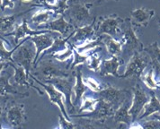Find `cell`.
<instances>
[{"instance_id": "obj_1", "label": "cell", "mask_w": 160, "mask_h": 129, "mask_svg": "<svg viewBox=\"0 0 160 129\" xmlns=\"http://www.w3.org/2000/svg\"><path fill=\"white\" fill-rule=\"evenodd\" d=\"M32 70H34L33 74L39 76L45 83L51 79L68 77L74 72V70H70V65L62 66L51 58L40 59Z\"/></svg>"}, {"instance_id": "obj_2", "label": "cell", "mask_w": 160, "mask_h": 129, "mask_svg": "<svg viewBox=\"0 0 160 129\" xmlns=\"http://www.w3.org/2000/svg\"><path fill=\"white\" fill-rule=\"evenodd\" d=\"M134 25L132 24L131 18L124 19L123 23L122 24V41L123 43L122 52L125 55L131 57L133 54L137 52L144 51V46L139 41L138 36L136 34Z\"/></svg>"}, {"instance_id": "obj_3", "label": "cell", "mask_w": 160, "mask_h": 129, "mask_svg": "<svg viewBox=\"0 0 160 129\" xmlns=\"http://www.w3.org/2000/svg\"><path fill=\"white\" fill-rule=\"evenodd\" d=\"M35 57L36 47L33 41L31 40V37H28L22 43H19V47L13 55V59L15 64L23 66L30 75V71L33 68L34 65Z\"/></svg>"}, {"instance_id": "obj_4", "label": "cell", "mask_w": 160, "mask_h": 129, "mask_svg": "<svg viewBox=\"0 0 160 129\" xmlns=\"http://www.w3.org/2000/svg\"><path fill=\"white\" fill-rule=\"evenodd\" d=\"M148 64H150V58L147 52L142 51L133 54L130 57L125 72L121 75V79H131L136 84L138 80L141 79Z\"/></svg>"}, {"instance_id": "obj_5", "label": "cell", "mask_w": 160, "mask_h": 129, "mask_svg": "<svg viewBox=\"0 0 160 129\" xmlns=\"http://www.w3.org/2000/svg\"><path fill=\"white\" fill-rule=\"evenodd\" d=\"M5 108V118L8 122L10 128H22L27 120L25 106L22 103L8 102L2 107L1 109Z\"/></svg>"}, {"instance_id": "obj_6", "label": "cell", "mask_w": 160, "mask_h": 129, "mask_svg": "<svg viewBox=\"0 0 160 129\" xmlns=\"http://www.w3.org/2000/svg\"><path fill=\"white\" fill-rule=\"evenodd\" d=\"M124 19L117 14H112L107 16H100L96 22V36L107 35L115 38L122 31V24Z\"/></svg>"}, {"instance_id": "obj_7", "label": "cell", "mask_w": 160, "mask_h": 129, "mask_svg": "<svg viewBox=\"0 0 160 129\" xmlns=\"http://www.w3.org/2000/svg\"><path fill=\"white\" fill-rule=\"evenodd\" d=\"M52 84L58 91L64 94L65 96V103L67 108L69 109L70 113H73L75 110V106L72 101V94L74 93V86L76 84V70L68 77H61V78H54L46 82Z\"/></svg>"}, {"instance_id": "obj_8", "label": "cell", "mask_w": 160, "mask_h": 129, "mask_svg": "<svg viewBox=\"0 0 160 129\" xmlns=\"http://www.w3.org/2000/svg\"><path fill=\"white\" fill-rule=\"evenodd\" d=\"M93 5V3H77L69 7V20L76 29L90 24V9Z\"/></svg>"}, {"instance_id": "obj_9", "label": "cell", "mask_w": 160, "mask_h": 129, "mask_svg": "<svg viewBox=\"0 0 160 129\" xmlns=\"http://www.w3.org/2000/svg\"><path fill=\"white\" fill-rule=\"evenodd\" d=\"M116 108L112 104L99 98V102L94 111L88 112V114L85 115H70V117H86L95 123H102L107 118L113 117Z\"/></svg>"}, {"instance_id": "obj_10", "label": "cell", "mask_w": 160, "mask_h": 129, "mask_svg": "<svg viewBox=\"0 0 160 129\" xmlns=\"http://www.w3.org/2000/svg\"><path fill=\"white\" fill-rule=\"evenodd\" d=\"M132 93L126 89H118L111 84H106L102 91L98 93L99 98L112 104L115 108L120 107Z\"/></svg>"}, {"instance_id": "obj_11", "label": "cell", "mask_w": 160, "mask_h": 129, "mask_svg": "<svg viewBox=\"0 0 160 129\" xmlns=\"http://www.w3.org/2000/svg\"><path fill=\"white\" fill-rule=\"evenodd\" d=\"M30 76L33 79V81H35L37 84L40 86H42L44 89L45 93L48 94L49 96V99L51 100V102L52 104H55L57 105L60 111H61V114L63 115L67 119L70 120V116H68V114L67 113V110H66L65 107V96L64 94L61 93L60 91H58V89L53 85L52 84H50V83H45V82H42V81H39L37 80L33 74H30Z\"/></svg>"}, {"instance_id": "obj_12", "label": "cell", "mask_w": 160, "mask_h": 129, "mask_svg": "<svg viewBox=\"0 0 160 129\" xmlns=\"http://www.w3.org/2000/svg\"><path fill=\"white\" fill-rule=\"evenodd\" d=\"M132 104L129 110L132 117V121L134 122L138 117L141 110L144 108L145 105L149 101V98L146 92L136 83L132 87Z\"/></svg>"}, {"instance_id": "obj_13", "label": "cell", "mask_w": 160, "mask_h": 129, "mask_svg": "<svg viewBox=\"0 0 160 129\" xmlns=\"http://www.w3.org/2000/svg\"><path fill=\"white\" fill-rule=\"evenodd\" d=\"M96 17L90 24L78 27L76 29L75 33L71 37L70 41L73 45H80L83 43L95 40L97 38L96 36Z\"/></svg>"}, {"instance_id": "obj_14", "label": "cell", "mask_w": 160, "mask_h": 129, "mask_svg": "<svg viewBox=\"0 0 160 129\" xmlns=\"http://www.w3.org/2000/svg\"><path fill=\"white\" fill-rule=\"evenodd\" d=\"M38 28L50 30L51 31H57L62 36V38H66L68 35H70L76 30V27L71 22H68L66 21L62 14L55 20H52L45 24L38 26Z\"/></svg>"}, {"instance_id": "obj_15", "label": "cell", "mask_w": 160, "mask_h": 129, "mask_svg": "<svg viewBox=\"0 0 160 129\" xmlns=\"http://www.w3.org/2000/svg\"><path fill=\"white\" fill-rule=\"evenodd\" d=\"M51 31L50 30H41V31H34L31 30L28 26V22L25 18H22V22L21 24H15L14 31H11L8 33V36H14L15 37V44H19V41L21 39H23L25 37H32V36L40 35V34H44V33H50Z\"/></svg>"}, {"instance_id": "obj_16", "label": "cell", "mask_w": 160, "mask_h": 129, "mask_svg": "<svg viewBox=\"0 0 160 129\" xmlns=\"http://www.w3.org/2000/svg\"><path fill=\"white\" fill-rule=\"evenodd\" d=\"M156 15V12L153 9H147L145 7H140L134 9L131 12V21L134 26L137 27H148L149 22Z\"/></svg>"}, {"instance_id": "obj_17", "label": "cell", "mask_w": 160, "mask_h": 129, "mask_svg": "<svg viewBox=\"0 0 160 129\" xmlns=\"http://www.w3.org/2000/svg\"><path fill=\"white\" fill-rule=\"evenodd\" d=\"M124 64V60L122 57L117 56H112L109 59L103 60L100 68V74L102 76L112 75L116 78L121 79V74H118V69L121 65Z\"/></svg>"}, {"instance_id": "obj_18", "label": "cell", "mask_w": 160, "mask_h": 129, "mask_svg": "<svg viewBox=\"0 0 160 129\" xmlns=\"http://www.w3.org/2000/svg\"><path fill=\"white\" fill-rule=\"evenodd\" d=\"M133 93L130 95L126 100L122 102V104L118 108L113 115V120L117 124H125V125H131L132 123V117L130 114L129 110L131 108V104H132V99L131 96Z\"/></svg>"}, {"instance_id": "obj_19", "label": "cell", "mask_w": 160, "mask_h": 129, "mask_svg": "<svg viewBox=\"0 0 160 129\" xmlns=\"http://www.w3.org/2000/svg\"><path fill=\"white\" fill-rule=\"evenodd\" d=\"M31 40L33 41L35 47H36V57L34 59V65H33V67H34L36 65L39 58L41 57V54L43 53L46 50L51 48L52 44L55 41V39L48 33H44V34L32 36V37H31Z\"/></svg>"}, {"instance_id": "obj_20", "label": "cell", "mask_w": 160, "mask_h": 129, "mask_svg": "<svg viewBox=\"0 0 160 129\" xmlns=\"http://www.w3.org/2000/svg\"><path fill=\"white\" fill-rule=\"evenodd\" d=\"M82 65L80 64L76 67V84L74 86V94L75 98L72 100L73 104L76 108H79L81 104V100L86 93L88 86L85 84L83 81V74H82Z\"/></svg>"}, {"instance_id": "obj_21", "label": "cell", "mask_w": 160, "mask_h": 129, "mask_svg": "<svg viewBox=\"0 0 160 129\" xmlns=\"http://www.w3.org/2000/svg\"><path fill=\"white\" fill-rule=\"evenodd\" d=\"M12 77V74L8 72L1 71V76H0V89H1V98L8 97V94L11 95H16L19 97H27L29 96V93H20L15 90L13 85L9 84V79Z\"/></svg>"}, {"instance_id": "obj_22", "label": "cell", "mask_w": 160, "mask_h": 129, "mask_svg": "<svg viewBox=\"0 0 160 129\" xmlns=\"http://www.w3.org/2000/svg\"><path fill=\"white\" fill-rule=\"evenodd\" d=\"M7 65L8 66H12L15 70V74H14V81L15 82V84L19 86H25L27 88L32 87L33 89H35L34 86H32V84L29 83V74H27V72L25 70V68L22 66V65H18L16 66L15 63L14 62H10V63H7Z\"/></svg>"}, {"instance_id": "obj_23", "label": "cell", "mask_w": 160, "mask_h": 129, "mask_svg": "<svg viewBox=\"0 0 160 129\" xmlns=\"http://www.w3.org/2000/svg\"><path fill=\"white\" fill-rule=\"evenodd\" d=\"M76 31V30H75ZM75 31H73L72 33L70 34V35H68V37H66V38H60V37H58V38H56L55 39V41L54 43L52 44V46H51L50 49H48V50H46L44 51L43 53L41 55V58H39V60L40 59H42V58H43L45 56H53V55H55V54H57L58 52H61V51H63V50H65L68 49V41H70V39H71V37L73 36V34L75 33ZM38 60V61H39Z\"/></svg>"}, {"instance_id": "obj_24", "label": "cell", "mask_w": 160, "mask_h": 129, "mask_svg": "<svg viewBox=\"0 0 160 129\" xmlns=\"http://www.w3.org/2000/svg\"><path fill=\"white\" fill-rule=\"evenodd\" d=\"M102 41L104 44L107 52L111 56H117L119 57L122 53V48H123V43L122 41H116L113 37L104 34L102 35Z\"/></svg>"}, {"instance_id": "obj_25", "label": "cell", "mask_w": 160, "mask_h": 129, "mask_svg": "<svg viewBox=\"0 0 160 129\" xmlns=\"http://www.w3.org/2000/svg\"><path fill=\"white\" fill-rule=\"evenodd\" d=\"M144 51L148 53L150 58V64L154 68L156 74H160V48L158 42H153L149 44L144 49Z\"/></svg>"}, {"instance_id": "obj_26", "label": "cell", "mask_w": 160, "mask_h": 129, "mask_svg": "<svg viewBox=\"0 0 160 129\" xmlns=\"http://www.w3.org/2000/svg\"><path fill=\"white\" fill-rule=\"evenodd\" d=\"M58 14H56L55 10L53 8L48 7V8H42L41 10L37 11L31 18V21L32 23H35L37 26L45 24L49 22H51L52 17H56Z\"/></svg>"}, {"instance_id": "obj_27", "label": "cell", "mask_w": 160, "mask_h": 129, "mask_svg": "<svg viewBox=\"0 0 160 129\" xmlns=\"http://www.w3.org/2000/svg\"><path fill=\"white\" fill-rule=\"evenodd\" d=\"M34 7H31L30 9L19 13V14H15L12 15H6V16H1V33H7L8 31H10L11 30H15V24H16V18L19 16H22L23 14H27L31 12L32 10H33Z\"/></svg>"}, {"instance_id": "obj_28", "label": "cell", "mask_w": 160, "mask_h": 129, "mask_svg": "<svg viewBox=\"0 0 160 129\" xmlns=\"http://www.w3.org/2000/svg\"><path fill=\"white\" fill-rule=\"evenodd\" d=\"M102 43V37L99 36L95 40L89 41H87L83 44H80V45H73L72 44V45L74 49L78 52H79L80 54L90 55L92 52H95L97 49H99Z\"/></svg>"}, {"instance_id": "obj_29", "label": "cell", "mask_w": 160, "mask_h": 129, "mask_svg": "<svg viewBox=\"0 0 160 129\" xmlns=\"http://www.w3.org/2000/svg\"><path fill=\"white\" fill-rule=\"evenodd\" d=\"M150 95L151 97L149 99V101L144 107V112L142 115L138 116V119H143L155 113H160V100L158 99V97L153 92L150 93Z\"/></svg>"}, {"instance_id": "obj_30", "label": "cell", "mask_w": 160, "mask_h": 129, "mask_svg": "<svg viewBox=\"0 0 160 129\" xmlns=\"http://www.w3.org/2000/svg\"><path fill=\"white\" fill-rule=\"evenodd\" d=\"M98 102H99V98L95 99L94 97H90V96H83L78 109V113H82V112L88 113L94 111Z\"/></svg>"}, {"instance_id": "obj_31", "label": "cell", "mask_w": 160, "mask_h": 129, "mask_svg": "<svg viewBox=\"0 0 160 129\" xmlns=\"http://www.w3.org/2000/svg\"><path fill=\"white\" fill-rule=\"evenodd\" d=\"M6 41L4 40L3 37H1V44H0V52H1V64L10 63V62H14L13 59V55L15 53V51L17 50V48L19 47V44H17L13 50H7L6 46H5ZM15 63V62H14Z\"/></svg>"}, {"instance_id": "obj_32", "label": "cell", "mask_w": 160, "mask_h": 129, "mask_svg": "<svg viewBox=\"0 0 160 129\" xmlns=\"http://www.w3.org/2000/svg\"><path fill=\"white\" fill-rule=\"evenodd\" d=\"M102 58L101 56L98 54L97 51L95 52H92L89 56H88V67L93 72H97L100 70L101 68V65H102Z\"/></svg>"}, {"instance_id": "obj_33", "label": "cell", "mask_w": 160, "mask_h": 129, "mask_svg": "<svg viewBox=\"0 0 160 129\" xmlns=\"http://www.w3.org/2000/svg\"><path fill=\"white\" fill-rule=\"evenodd\" d=\"M141 80L144 83V84L151 90H156L159 88L158 82L155 80V70L152 66L146 74H143V75L141 76Z\"/></svg>"}, {"instance_id": "obj_34", "label": "cell", "mask_w": 160, "mask_h": 129, "mask_svg": "<svg viewBox=\"0 0 160 129\" xmlns=\"http://www.w3.org/2000/svg\"><path fill=\"white\" fill-rule=\"evenodd\" d=\"M74 57V48H73L72 43L68 41V49L61 52H58L57 54L53 55L52 57L57 60L58 62H65L67 60H68L69 58H73Z\"/></svg>"}, {"instance_id": "obj_35", "label": "cell", "mask_w": 160, "mask_h": 129, "mask_svg": "<svg viewBox=\"0 0 160 129\" xmlns=\"http://www.w3.org/2000/svg\"><path fill=\"white\" fill-rule=\"evenodd\" d=\"M74 48V47H73ZM89 55L86 54H80L79 52H78L77 50L74 49V57H73V61L70 64V70L76 69L77 66H78L80 64H87Z\"/></svg>"}, {"instance_id": "obj_36", "label": "cell", "mask_w": 160, "mask_h": 129, "mask_svg": "<svg viewBox=\"0 0 160 129\" xmlns=\"http://www.w3.org/2000/svg\"><path fill=\"white\" fill-rule=\"evenodd\" d=\"M83 81H84L85 84L88 86V89H90L94 93H99L100 91H102V88L104 87L98 81H96L93 77H89V76L88 77H83Z\"/></svg>"}, {"instance_id": "obj_37", "label": "cell", "mask_w": 160, "mask_h": 129, "mask_svg": "<svg viewBox=\"0 0 160 129\" xmlns=\"http://www.w3.org/2000/svg\"><path fill=\"white\" fill-rule=\"evenodd\" d=\"M78 127L77 124H74L71 120L67 119L64 116L59 115L58 116V128L60 129H74Z\"/></svg>"}, {"instance_id": "obj_38", "label": "cell", "mask_w": 160, "mask_h": 129, "mask_svg": "<svg viewBox=\"0 0 160 129\" xmlns=\"http://www.w3.org/2000/svg\"><path fill=\"white\" fill-rule=\"evenodd\" d=\"M68 1H69V0H58L56 6L51 7V8H53V9L55 10L56 14H58V15H61V14H64L67 10L69 9V7H70L68 5Z\"/></svg>"}, {"instance_id": "obj_39", "label": "cell", "mask_w": 160, "mask_h": 129, "mask_svg": "<svg viewBox=\"0 0 160 129\" xmlns=\"http://www.w3.org/2000/svg\"><path fill=\"white\" fill-rule=\"evenodd\" d=\"M143 128H151V129H160V120L157 119L156 120H149V121H145L142 124Z\"/></svg>"}, {"instance_id": "obj_40", "label": "cell", "mask_w": 160, "mask_h": 129, "mask_svg": "<svg viewBox=\"0 0 160 129\" xmlns=\"http://www.w3.org/2000/svg\"><path fill=\"white\" fill-rule=\"evenodd\" d=\"M20 5H24V6H31V7H43L41 0H17Z\"/></svg>"}, {"instance_id": "obj_41", "label": "cell", "mask_w": 160, "mask_h": 129, "mask_svg": "<svg viewBox=\"0 0 160 129\" xmlns=\"http://www.w3.org/2000/svg\"><path fill=\"white\" fill-rule=\"evenodd\" d=\"M15 2L13 0H1V12L3 13L6 8L14 9Z\"/></svg>"}, {"instance_id": "obj_42", "label": "cell", "mask_w": 160, "mask_h": 129, "mask_svg": "<svg viewBox=\"0 0 160 129\" xmlns=\"http://www.w3.org/2000/svg\"><path fill=\"white\" fill-rule=\"evenodd\" d=\"M41 2H42V6H47L48 7H53L56 6V4H57V2H58V0H41Z\"/></svg>"}, {"instance_id": "obj_43", "label": "cell", "mask_w": 160, "mask_h": 129, "mask_svg": "<svg viewBox=\"0 0 160 129\" xmlns=\"http://www.w3.org/2000/svg\"><path fill=\"white\" fill-rule=\"evenodd\" d=\"M105 1H108V0H97V4H102V3L105 2ZM113 1H115V2H118L119 0H113Z\"/></svg>"}, {"instance_id": "obj_44", "label": "cell", "mask_w": 160, "mask_h": 129, "mask_svg": "<svg viewBox=\"0 0 160 129\" xmlns=\"http://www.w3.org/2000/svg\"><path fill=\"white\" fill-rule=\"evenodd\" d=\"M153 117H154V118H157V119L160 120V113H159V115H156V113H155V115H154Z\"/></svg>"}, {"instance_id": "obj_45", "label": "cell", "mask_w": 160, "mask_h": 129, "mask_svg": "<svg viewBox=\"0 0 160 129\" xmlns=\"http://www.w3.org/2000/svg\"><path fill=\"white\" fill-rule=\"evenodd\" d=\"M156 16H157V19H158V25H159L160 27V17L158 15H156Z\"/></svg>"}, {"instance_id": "obj_46", "label": "cell", "mask_w": 160, "mask_h": 129, "mask_svg": "<svg viewBox=\"0 0 160 129\" xmlns=\"http://www.w3.org/2000/svg\"><path fill=\"white\" fill-rule=\"evenodd\" d=\"M158 86H160V80L158 82Z\"/></svg>"}]
</instances>
